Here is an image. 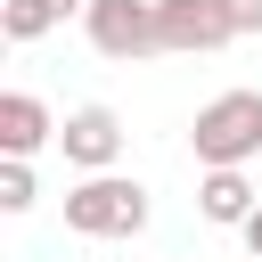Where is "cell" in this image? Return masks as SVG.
<instances>
[{"mask_svg": "<svg viewBox=\"0 0 262 262\" xmlns=\"http://www.w3.org/2000/svg\"><path fill=\"white\" fill-rule=\"evenodd\" d=\"M41 139H49V106H41L33 90H8V98H0V147H8V156H33Z\"/></svg>", "mask_w": 262, "mask_h": 262, "instance_id": "7", "label": "cell"}, {"mask_svg": "<svg viewBox=\"0 0 262 262\" xmlns=\"http://www.w3.org/2000/svg\"><path fill=\"white\" fill-rule=\"evenodd\" d=\"M0 205H8V213H25V205H33V172H25V156H8V164H0Z\"/></svg>", "mask_w": 262, "mask_h": 262, "instance_id": "9", "label": "cell"}, {"mask_svg": "<svg viewBox=\"0 0 262 262\" xmlns=\"http://www.w3.org/2000/svg\"><path fill=\"white\" fill-rule=\"evenodd\" d=\"M90 41L98 57H156L164 33H156V0H90Z\"/></svg>", "mask_w": 262, "mask_h": 262, "instance_id": "3", "label": "cell"}, {"mask_svg": "<svg viewBox=\"0 0 262 262\" xmlns=\"http://www.w3.org/2000/svg\"><path fill=\"white\" fill-rule=\"evenodd\" d=\"M66 229H82V237H139L147 229V188L115 180V172H90L66 196Z\"/></svg>", "mask_w": 262, "mask_h": 262, "instance_id": "2", "label": "cell"}, {"mask_svg": "<svg viewBox=\"0 0 262 262\" xmlns=\"http://www.w3.org/2000/svg\"><path fill=\"white\" fill-rule=\"evenodd\" d=\"M57 16H66L57 0H8V8H0V33H8V41H41Z\"/></svg>", "mask_w": 262, "mask_h": 262, "instance_id": "8", "label": "cell"}, {"mask_svg": "<svg viewBox=\"0 0 262 262\" xmlns=\"http://www.w3.org/2000/svg\"><path fill=\"white\" fill-rule=\"evenodd\" d=\"M156 33H164V49H221V41H237L221 0H156Z\"/></svg>", "mask_w": 262, "mask_h": 262, "instance_id": "4", "label": "cell"}, {"mask_svg": "<svg viewBox=\"0 0 262 262\" xmlns=\"http://www.w3.org/2000/svg\"><path fill=\"white\" fill-rule=\"evenodd\" d=\"M229 8V33H262V0H221Z\"/></svg>", "mask_w": 262, "mask_h": 262, "instance_id": "10", "label": "cell"}, {"mask_svg": "<svg viewBox=\"0 0 262 262\" xmlns=\"http://www.w3.org/2000/svg\"><path fill=\"white\" fill-rule=\"evenodd\" d=\"M196 164L213 172V164H246V156H262V90H221L213 106H196Z\"/></svg>", "mask_w": 262, "mask_h": 262, "instance_id": "1", "label": "cell"}, {"mask_svg": "<svg viewBox=\"0 0 262 262\" xmlns=\"http://www.w3.org/2000/svg\"><path fill=\"white\" fill-rule=\"evenodd\" d=\"M57 147H66V164H82V172H106V164L123 156V123H115V106H82V115H66Z\"/></svg>", "mask_w": 262, "mask_h": 262, "instance_id": "5", "label": "cell"}, {"mask_svg": "<svg viewBox=\"0 0 262 262\" xmlns=\"http://www.w3.org/2000/svg\"><path fill=\"white\" fill-rule=\"evenodd\" d=\"M246 246H254V254H262V205H254V221H246Z\"/></svg>", "mask_w": 262, "mask_h": 262, "instance_id": "11", "label": "cell"}, {"mask_svg": "<svg viewBox=\"0 0 262 262\" xmlns=\"http://www.w3.org/2000/svg\"><path fill=\"white\" fill-rule=\"evenodd\" d=\"M57 8H74V0H57Z\"/></svg>", "mask_w": 262, "mask_h": 262, "instance_id": "12", "label": "cell"}, {"mask_svg": "<svg viewBox=\"0 0 262 262\" xmlns=\"http://www.w3.org/2000/svg\"><path fill=\"white\" fill-rule=\"evenodd\" d=\"M196 196H205V221H221V229H246V221H254V188H246L237 164H213Z\"/></svg>", "mask_w": 262, "mask_h": 262, "instance_id": "6", "label": "cell"}, {"mask_svg": "<svg viewBox=\"0 0 262 262\" xmlns=\"http://www.w3.org/2000/svg\"><path fill=\"white\" fill-rule=\"evenodd\" d=\"M254 262H262V254H254Z\"/></svg>", "mask_w": 262, "mask_h": 262, "instance_id": "13", "label": "cell"}]
</instances>
